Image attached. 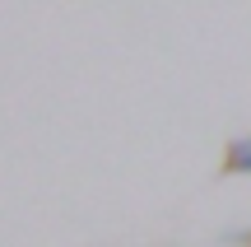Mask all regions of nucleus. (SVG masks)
Returning a JSON list of instances; mask_svg holds the SVG:
<instances>
[{
    "label": "nucleus",
    "mask_w": 251,
    "mask_h": 247,
    "mask_svg": "<svg viewBox=\"0 0 251 247\" xmlns=\"http://www.w3.org/2000/svg\"><path fill=\"white\" fill-rule=\"evenodd\" d=\"M224 177H251V136L228 140V149H224Z\"/></svg>",
    "instance_id": "obj_1"
}]
</instances>
